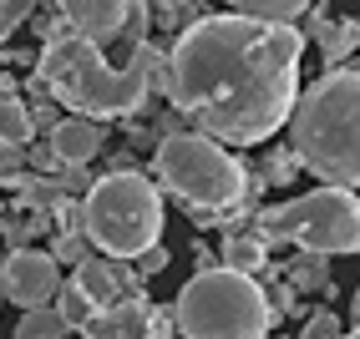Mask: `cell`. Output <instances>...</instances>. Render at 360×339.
Masks as SVG:
<instances>
[{
    "label": "cell",
    "instance_id": "obj_1",
    "mask_svg": "<svg viewBox=\"0 0 360 339\" xmlns=\"http://www.w3.org/2000/svg\"><path fill=\"white\" fill-rule=\"evenodd\" d=\"M304 31L254 15H198L167 51V102L224 147H259L290 127Z\"/></svg>",
    "mask_w": 360,
    "mask_h": 339
},
{
    "label": "cell",
    "instance_id": "obj_2",
    "mask_svg": "<svg viewBox=\"0 0 360 339\" xmlns=\"http://www.w3.org/2000/svg\"><path fill=\"white\" fill-rule=\"evenodd\" d=\"M36 81L71 117H97V122L102 117H137L148 91L167 96V56L142 41V46H132L127 66H112L97 41L56 31L51 41H41Z\"/></svg>",
    "mask_w": 360,
    "mask_h": 339
},
{
    "label": "cell",
    "instance_id": "obj_3",
    "mask_svg": "<svg viewBox=\"0 0 360 339\" xmlns=\"http://www.w3.org/2000/svg\"><path fill=\"white\" fill-rule=\"evenodd\" d=\"M300 167L330 187H360V66H330L290 117Z\"/></svg>",
    "mask_w": 360,
    "mask_h": 339
},
{
    "label": "cell",
    "instance_id": "obj_4",
    "mask_svg": "<svg viewBox=\"0 0 360 339\" xmlns=\"http://www.w3.org/2000/svg\"><path fill=\"white\" fill-rule=\"evenodd\" d=\"M153 173L162 192H173L183 213H213L224 233H244L254 223V203H249V167L229 157V147L208 132H173L158 142L153 152Z\"/></svg>",
    "mask_w": 360,
    "mask_h": 339
},
{
    "label": "cell",
    "instance_id": "obj_5",
    "mask_svg": "<svg viewBox=\"0 0 360 339\" xmlns=\"http://www.w3.org/2000/svg\"><path fill=\"white\" fill-rule=\"evenodd\" d=\"M183 339H264L279 319L254 274L238 269H198L173 299Z\"/></svg>",
    "mask_w": 360,
    "mask_h": 339
},
{
    "label": "cell",
    "instance_id": "obj_6",
    "mask_svg": "<svg viewBox=\"0 0 360 339\" xmlns=\"http://www.w3.org/2000/svg\"><path fill=\"white\" fill-rule=\"evenodd\" d=\"M82 233L97 244V253L132 263L162 238V192L137 167L97 178L82 192Z\"/></svg>",
    "mask_w": 360,
    "mask_h": 339
},
{
    "label": "cell",
    "instance_id": "obj_7",
    "mask_svg": "<svg viewBox=\"0 0 360 339\" xmlns=\"http://www.w3.org/2000/svg\"><path fill=\"white\" fill-rule=\"evenodd\" d=\"M254 233L269 244H290L295 253H360V198L355 187H330L320 182L315 192H300L290 203L254 208Z\"/></svg>",
    "mask_w": 360,
    "mask_h": 339
},
{
    "label": "cell",
    "instance_id": "obj_8",
    "mask_svg": "<svg viewBox=\"0 0 360 339\" xmlns=\"http://www.w3.org/2000/svg\"><path fill=\"white\" fill-rule=\"evenodd\" d=\"M0 288L6 299L26 314V309H41L56 299L61 288V274H56V253H41V248H11L6 263H0Z\"/></svg>",
    "mask_w": 360,
    "mask_h": 339
},
{
    "label": "cell",
    "instance_id": "obj_9",
    "mask_svg": "<svg viewBox=\"0 0 360 339\" xmlns=\"http://www.w3.org/2000/svg\"><path fill=\"white\" fill-rule=\"evenodd\" d=\"M137 6L142 0H56L66 31L82 36V41H97V46L127 41V26H132Z\"/></svg>",
    "mask_w": 360,
    "mask_h": 339
},
{
    "label": "cell",
    "instance_id": "obj_10",
    "mask_svg": "<svg viewBox=\"0 0 360 339\" xmlns=\"http://www.w3.org/2000/svg\"><path fill=\"white\" fill-rule=\"evenodd\" d=\"M82 339H153V299H117L77 329Z\"/></svg>",
    "mask_w": 360,
    "mask_h": 339
},
{
    "label": "cell",
    "instance_id": "obj_11",
    "mask_svg": "<svg viewBox=\"0 0 360 339\" xmlns=\"http://www.w3.org/2000/svg\"><path fill=\"white\" fill-rule=\"evenodd\" d=\"M102 137L107 132H102L97 117H61V127L46 137V142H51V152L61 162H91V157L102 152Z\"/></svg>",
    "mask_w": 360,
    "mask_h": 339
},
{
    "label": "cell",
    "instance_id": "obj_12",
    "mask_svg": "<svg viewBox=\"0 0 360 339\" xmlns=\"http://www.w3.org/2000/svg\"><path fill=\"white\" fill-rule=\"evenodd\" d=\"M31 137H36L31 102L20 96V86L11 77H0V142H6V147H26Z\"/></svg>",
    "mask_w": 360,
    "mask_h": 339
},
{
    "label": "cell",
    "instance_id": "obj_13",
    "mask_svg": "<svg viewBox=\"0 0 360 339\" xmlns=\"http://www.w3.org/2000/svg\"><path fill=\"white\" fill-rule=\"evenodd\" d=\"M224 269H238V274H264L269 269V238L244 228V233H224V253H219Z\"/></svg>",
    "mask_w": 360,
    "mask_h": 339
},
{
    "label": "cell",
    "instance_id": "obj_14",
    "mask_svg": "<svg viewBox=\"0 0 360 339\" xmlns=\"http://www.w3.org/2000/svg\"><path fill=\"white\" fill-rule=\"evenodd\" d=\"M309 41L320 46V56H325L330 66H340L345 56L360 51V20H355V15H340V20H330V15H325L320 26L309 31Z\"/></svg>",
    "mask_w": 360,
    "mask_h": 339
},
{
    "label": "cell",
    "instance_id": "obj_15",
    "mask_svg": "<svg viewBox=\"0 0 360 339\" xmlns=\"http://www.w3.org/2000/svg\"><path fill=\"white\" fill-rule=\"evenodd\" d=\"M284 279H290L300 294H335L330 284V253H295L284 263Z\"/></svg>",
    "mask_w": 360,
    "mask_h": 339
},
{
    "label": "cell",
    "instance_id": "obj_16",
    "mask_svg": "<svg viewBox=\"0 0 360 339\" xmlns=\"http://www.w3.org/2000/svg\"><path fill=\"white\" fill-rule=\"evenodd\" d=\"M259 279H264V294H269V304H274V319H309V314H304V294L284 279L279 263H269Z\"/></svg>",
    "mask_w": 360,
    "mask_h": 339
},
{
    "label": "cell",
    "instance_id": "obj_17",
    "mask_svg": "<svg viewBox=\"0 0 360 339\" xmlns=\"http://www.w3.org/2000/svg\"><path fill=\"white\" fill-rule=\"evenodd\" d=\"M71 324L61 319V309L56 304H41V309H26L15 319V339H66Z\"/></svg>",
    "mask_w": 360,
    "mask_h": 339
},
{
    "label": "cell",
    "instance_id": "obj_18",
    "mask_svg": "<svg viewBox=\"0 0 360 339\" xmlns=\"http://www.w3.org/2000/svg\"><path fill=\"white\" fill-rule=\"evenodd\" d=\"M238 15H254V20H279V26H295V20L315 6V0H229Z\"/></svg>",
    "mask_w": 360,
    "mask_h": 339
},
{
    "label": "cell",
    "instance_id": "obj_19",
    "mask_svg": "<svg viewBox=\"0 0 360 339\" xmlns=\"http://www.w3.org/2000/svg\"><path fill=\"white\" fill-rule=\"evenodd\" d=\"M56 309H61V319H66L71 329H82V324L91 319V314H97V304H91V299H86V288H82L77 279H71V284H61V288H56Z\"/></svg>",
    "mask_w": 360,
    "mask_h": 339
},
{
    "label": "cell",
    "instance_id": "obj_20",
    "mask_svg": "<svg viewBox=\"0 0 360 339\" xmlns=\"http://www.w3.org/2000/svg\"><path fill=\"white\" fill-rule=\"evenodd\" d=\"M295 173H300V152H295V147H274L269 157H264V167H259V178L269 182V187L295 182Z\"/></svg>",
    "mask_w": 360,
    "mask_h": 339
},
{
    "label": "cell",
    "instance_id": "obj_21",
    "mask_svg": "<svg viewBox=\"0 0 360 339\" xmlns=\"http://www.w3.org/2000/svg\"><path fill=\"white\" fill-rule=\"evenodd\" d=\"M300 339H345V324H340V314H335V309H309Z\"/></svg>",
    "mask_w": 360,
    "mask_h": 339
},
{
    "label": "cell",
    "instance_id": "obj_22",
    "mask_svg": "<svg viewBox=\"0 0 360 339\" xmlns=\"http://www.w3.org/2000/svg\"><path fill=\"white\" fill-rule=\"evenodd\" d=\"M36 15V0H0V41H11L15 26H26Z\"/></svg>",
    "mask_w": 360,
    "mask_h": 339
},
{
    "label": "cell",
    "instance_id": "obj_23",
    "mask_svg": "<svg viewBox=\"0 0 360 339\" xmlns=\"http://www.w3.org/2000/svg\"><path fill=\"white\" fill-rule=\"evenodd\" d=\"M86 244H91L86 233H56V238H51V253H56V263H71V269H77V263L91 253Z\"/></svg>",
    "mask_w": 360,
    "mask_h": 339
},
{
    "label": "cell",
    "instance_id": "obj_24",
    "mask_svg": "<svg viewBox=\"0 0 360 339\" xmlns=\"http://www.w3.org/2000/svg\"><path fill=\"white\" fill-rule=\"evenodd\" d=\"M148 6H153V26L162 31H178V20L193 15V0H148Z\"/></svg>",
    "mask_w": 360,
    "mask_h": 339
},
{
    "label": "cell",
    "instance_id": "obj_25",
    "mask_svg": "<svg viewBox=\"0 0 360 339\" xmlns=\"http://www.w3.org/2000/svg\"><path fill=\"white\" fill-rule=\"evenodd\" d=\"M56 182H61V192H66V198H82V192L91 187V178H86V162H61Z\"/></svg>",
    "mask_w": 360,
    "mask_h": 339
},
{
    "label": "cell",
    "instance_id": "obj_26",
    "mask_svg": "<svg viewBox=\"0 0 360 339\" xmlns=\"http://www.w3.org/2000/svg\"><path fill=\"white\" fill-rule=\"evenodd\" d=\"M132 263H137V274H142V279H153V274H162V269H167V248H162V244H153L148 253H137Z\"/></svg>",
    "mask_w": 360,
    "mask_h": 339
},
{
    "label": "cell",
    "instance_id": "obj_27",
    "mask_svg": "<svg viewBox=\"0 0 360 339\" xmlns=\"http://www.w3.org/2000/svg\"><path fill=\"white\" fill-rule=\"evenodd\" d=\"M31 122H36V132H46V137H51V132L61 127V112H56V102H36V107H31Z\"/></svg>",
    "mask_w": 360,
    "mask_h": 339
},
{
    "label": "cell",
    "instance_id": "obj_28",
    "mask_svg": "<svg viewBox=\"0 0 360 339\" xmlns=\"http://www.w3.org/2000/svg\"><path fill=\"white\" fill-rule=\"evenodd\" d=\"M193 258H198V269H219V258H213L208 244H193Z\"/></svg>",
    "mask_w": 360,
    "mask_h": 339
},
{
    "label": "cell",
    "instance_id": "obj_29",
    "mask_svg": "<svg viewBox=\"0 0 360 339\" xmlns=\"http://www.w3.org/2000/svg\"><path fill=\"white\" fill-rule=\"evenodd\" d=\"M350 324L360 329V288H355V299H350Z\"/></svg>",
    "mask_w": 360,
    "mask_h": 339
},
{
    "label": "cell",
    "instance_id": "obj_30",
    "mask_svg": "<svg viewBox=\"0 0 360 339\" xmlns=\"http://www.w3.org/2000/svg\"><path fill=\"white\" fill-rule=\"evenodd\" d=\"M345 339H360V329H350V334H345Z\"/></svg>",
    "mask_w": 360,
    "mask_h": 339
},
{
    "label": "cell",
    "instance_id": "obj_31",
    "mask_svg": "<svg viewBox=\"0 0 360 339\" xmlns=\"http://www.w3.org/2000/svg\"><path fill=\"white\" fill-rule=\"evenodd\" d=\"M0 299H6V288H0Z\"/></svg>",
    "mask_w": 360,
    "mask_h": 339
}]
</instances>
